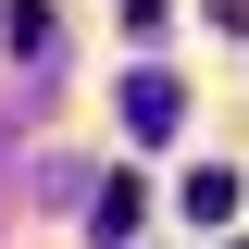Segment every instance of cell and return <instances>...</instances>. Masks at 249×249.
Instances as JSON below:
<instances>
[{
	"label": "cell",
	"instance_id": "obj_1",
	"mask_svg": "<svg viewBox=\"0 0 249 249\" xmlns=\"http://www.w3.org/2000/svg\"><path fill=\"white\" fill-rule=\"evenodd\" d=\"M175 112H187L175 75H124V124H137V137H175Z\"/></svg>",
	"mask_w": 249,
	"mask_h": 249
},
{
	"label": "cell",
	"instance_id": "obj_2",
	"mask_svg": "<svg viewBox=\"0 0 249 249\" xmlns=\"http://www.w3.org/2000/svg\"><path fill=\"white\" fill-rule=\"evenodd\" d=\"M137 212H150V199H137V175H112V187H100V212H88V237L124 249V237H137Z\"/></svg>",
	"mask_w": 249,
	"mask_h": 249
}]
</instances>
